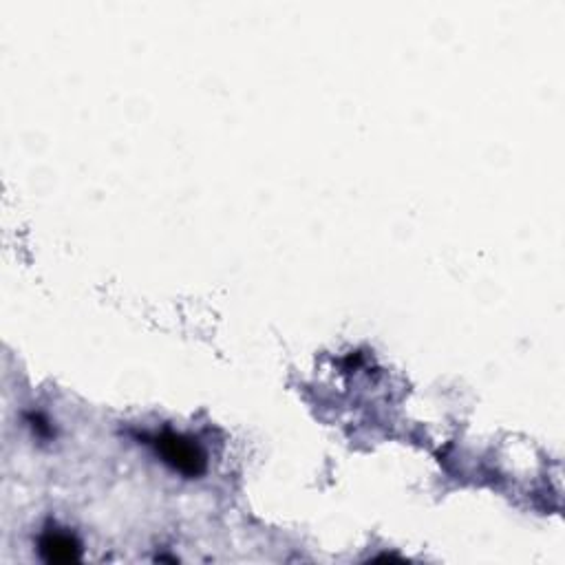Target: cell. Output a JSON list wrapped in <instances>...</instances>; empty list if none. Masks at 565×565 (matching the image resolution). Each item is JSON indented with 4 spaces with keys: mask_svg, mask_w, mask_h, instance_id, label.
Returning <instances> with one entry per match:
<instances>
[{
    "mask_svg": "<svg viewBox=\"0 0 565 565\" xmlns=\"http://www.w3.org/2000/svg\"><path fill=\"white\" fill-rule=\"evenodd\" d=\"M155 449L164 457V462L170 468H175V471L184 473L188 477L199 475L206 466L204 453H201L199 446L193 440H188V437H181L175 433H162L155 440Z\"/></svg>",
    "mask_w": 565,
    "mask_h": 565,
    "instance_id": "cell-1",
    "label": "cell"
},
{
    "mask_svg": "<svg viewBox=\"0 0 565 565\" xmlns=\"http://www.w3.org/2000/svg\"><path fill=\"white\" fill-rule=\"evenodd\" d=\"M40 552L51 563H71L80 559V546L76 539L60 530H49L40 539Z\"/></svg>",
    "mask_w": 565,
    "mask_h": 565,
    "instance_id": "cell-2",
    "label": "cell"
}]
</instances>
